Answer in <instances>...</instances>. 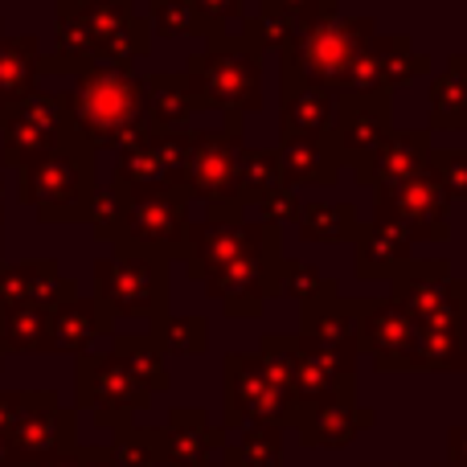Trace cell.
<instances>
[{
	"label": "cell",
	"mask_w": 467,
	"mask_h": 467,
	"mask_svg": "<svg viewBox=\"0 0 467 467\" xmlns=\"http://www.w3.org/2000/svg\"><path fill=\"white\" fill-rule=\"evenodd\" d=\"M111 353L136 373V381L148 394H169L172 378H169V361H164V348L156 345L152 332H128V337H111Z\"/></svg>",
	"instance_id": "cell-34"
},
{
	"label": "cell",
	"mask_w": 467,
	"mask_h": 467,
	"mask_svg": "<svg viewBox=\"0 0 467 467\" xmlns=\"http://www.w3.org/2000/svg\"><path fill=\"white\" fill-rule=\"evenodd\" d=\"M41 467H87V460H82V443L74 447V451H66V455H57V460H49V463H41Z\"/></svg>",
	"instance_id": "cell-52"
},
{
	"label": "cell",
	"mask_w": 467,
	"mask_h": 467,
	"mask_svg": "<svg viewBox=\"0 0 467 467\" xmlns=\"http://www.w3.org/2000/svg\"><path fill=\"white\" fill-rule=\"evenodd\" d=\"M431 74V54H419L410 33H378L369 46L357 54V62L345 70L332 95H394L410 87L414 78Z\"/></svg>",
	"instance_id": "cell-14"
},
{
	"label": "cell",
	"mask_w": 467,
	"mask_h": 467,
	"mask_svg": "<svg viewBox=\"0 0 467 467\" xmlns=\"http://www.w3.org/2000/svg\"><path fill=\"white\" fill-rule=\"evenodd\" d=\"M299 337L324 345L332 353L357 357L361 353V296H340V287L324 291L320 299L304 304L299 312Z\"/></svg>",
	"instance_id": "cell-24"
},
{
	"label": "cell",
	"mask_w": 467,
	"mask_h": 467,
	"mask_svg": "<svg viewBox=\"0 0 467 467\" xmlns=\"http://www.w3.org/2000/svg\"><path fill=\"white\" fill-rule=\"evenodd\" d=\"M185 78L205 111L258 115L263 111V49L246 33H213L202 54H189Z\"/></svg>",
	"instance_id": "cell-3"
},
{
	"label": "cell",
	"mask_w": 467,
	"mask_h": 467,
	"mask_svg": "<svg viewBox=\"0 0 467 467\" xmlns=\"http://www.w3.org/2000/svg\"><path fill=\"white\" fill-rule=\"evenodd\" d=\"M283 258L287 254H283V230H279L263 246L246 250L242 258H234L222 271H213L202 287L213 304L226 307V316H258L266 307V299L279 296Z\"/></svg>",
	"instance_id": "cell-13"
},
{
	"label": "cell",
	"mask_w": 467,
	"mask_h": 467,
	"mask_svg": "<svg viewBox=\"0 0 467 467\" xmlns=\"http://www.w3.org/2000/svg\"><path fill=\"white\" fill-rule=\"evenodd\" d=\"M299 213H304V202H299V193L296 189H275L271 197H263V202H258V218L266 222V226H287V222H296L299 226Z\"/></svg>",
	"instance_id": "cell-48"
},
{
	"label": "cell",
	"mask_w": 467,
	"mask_h": 467,
	"mask_svg": "<svg viewBox=\"0 0 467 467\" xmlns=\"http://www.w3.org/2000/svg\"><path fill=\"white\" fill-rule=\"evenodd\" d=\"M5 119H8V115H5V107H0V123H5Z\"/></svg>",
	"instance_id": "cell-57"
},
{
	"label": "cell",
	"mask_w": 467,
	"mask_h": 467,
	"mask_svg": "<svg viewBox=\"0 0 467 467\" xmlns=\"http://www.w3.org/2000/svg\"><path fill=\"white\" fill-rule=\"evenodd\" d=\"M373 37H378L373 16H345L337 0H316L299 21L296 46L279 57V70L337 90V82Z\"/></svg>",
	"instance_id": "cell-4"
},
{
	"label": "cell",
	"mask_w": 467,
	"mask_h": 467,
	"mask_svg": "<svg viewBox=\"0 0 467 467\" xmlns=\"http://www.w3.org/2000/svg\"><path fill=\"white\" fill-rule=\"evenodd\" d=\"M78 299V283L57 271L54 258H21V263H0V312L8 307H54Z\"/></svg>",
	"instance_id": "cell-21"
},
{
	"label": "cell",
	"mask_w": 467,
	"mask_h": 467,
	"mask_svg": "<svg viewBox=\"0 0 467 467\" xmlns=\"http://www.w3.org/2000/svg\"><path fill=\"white\" fill-rule=\"evenodd\" d=\"M226 455L238 467H283V431L246 427L238 443H226Z\"/></svg>",
	"instance_id": "cell-41"
},
{
	"label": "cell",
	"mask_w": 467,
	"mask_h": 467,
	"mask_svg": "<svg viewBox=\"0 0 467 467\" xmlns=\"http://www.w3.org/2000/svg\"><path fill=\"white\" fill-rule=\"evenodd\" d=\"M115 185H123L128 193H148V189H177L172 185L169 164L156 152V136L144 144H131L123 152H115Z\"/></svg>",
	"instance_id": "cell-37"
},
{
	"label": "cell",
	"mask_w": 467,
	"mask_h": 467,
	"mask_svg": "<svg viewBox=\"0 0 467 467\" xmlns=\"http://www.w3.org/2000/svg\"><path fill=\"white\" fill-rule=\"evenodd\" d=\"M82 460H87V467H119V460H115L111 447H99V443L82 447Z\"/></svg>",
	"instance_id": "cell-51"
},
{
	"label": "cell",
	"mask_w": 467,
	"mask_h": 467,
	"mask_svg": "<svg viewBox=\"0 0 467 467\" xmlns=\"http://www.w3.org/2000/svg\"><path fill=\"white\" fill-rule=\"evenodd\" d=\"M0 365H5V348H0Z\"/></svg>",
	"instance_id": "cell-58"
},
{
	"label": "cell",
	"mask_w": 467,
	"mask_h": 467,
	"mask_svg": "<svg viewBox=\"0 0 467 467\" xmlns=\"http://www.w3.org/2000/svg\"><path fill=\"white\" fill-rule=\"evenodd\" d=\"M148 5H152V0H148Z\"/></svg>",
	"instance_id": "cell-59"
},
{
	"label": "cell",
	"mask_w": 467,
	"mask_h": 467,
	"mask_svg": "<svg viewBox=\"0 0 467 467\" xmlns=\"http://www.w3.org/2000/svg\"><path fill=\"white\" fill-rule=\"evenodd\" d=\"M189 238H193V218H189V193L185 189H148V193H128V218L115 238L119 250H140L156 254L164 263H185Z\"/></svg>",
	"instance_id": "cell-9"
},
{
	"label": "cell",
	"mask_w": 467,
	"mask_h": 467,
	"mask_svg": "<svg viewBox=\"0 0 467 467\" xmlns=\"http://www.w3.org/2000/svg\"><path fill=\"white\" fill-rule=\"evenodd\" d=\"M373 222H386L410 242H447L451 238V193L435 172L410 177L373 193Z\"/></svg>",
	"instance_id": "cell-11"
},
{
	"label": "cell",
	"mask_w": 467,
	"mask_h": 467,
	"mask_svg": "<svg viewBox=\"0 0 467 467\" xmlns=\"http://www.w3.org/2000/svg\"><path fill=\"white\" fill-rule=\"evenodd\" d=\"M99 193V152L70 131L62 148L25 164L16 181V197L46 226H74L87 218Z\"/></svg>",
	"instance_id": "cell-2"
},
{
	"label": "cell",
	"mask_w": 467,
	"mask_h": 467,
	"mask_svg": "<svg viewBox=\"0 0 467 467\" xmlns=\"http://www.w3.org/2000/svg\"><path fill=\"white\" fill-rule=\"evenodd\" d=\"M431 172L443 181V189L451 193V202L455 197L467 202V148H435V156H431Z\"/></svg>",
	"instance_id": "cell-46"
},
{
	"label": "cell",
	"mask_w": 467,
	"mask_h": 467,
	"mask_svg": "<svg viewBox=\"0 0 467 467\" xmlns=\"http://www.w3.org/2000/svg\"><path fill=\"white\" fill-rule=\"evenodd\" d=\"M95 337H115V316L95 296H78L70 304L54 307V328H49V353L82 357Z\"/></svg>",
	"instance_id": "cell-28"
},
{
	"label": "cell",
	"mask_w": 467,
	"mask_h": 467,
	"mask_svg": "<svg viewBox=\"0 0 467 467\" xmlns=\"http://www.w3.org/2000/svg\"><path fill=\"white\" fill-rule=\"evenodd\" d=\"M41 57L46 54H41V41L33 33H16V37L5 33V41H0V107H5V115L33 95Z\"/></svg>",
	"instance_id": "cell-31"
},
{
	"label": "cell",
	"mask_w": 467,
	"mask_h": 467,
	"mask_svg": "<svg viewBox=\"0 0 467 467\" xmlns=\"http://www.w3.org/2000/svg\"><path fill=\"white\" fill-rule=\"evenodd\" d=\"M119 467H164V435L161 427H123L111 443Z\"/></svg>",
	"instance_id": "cell-40"
},
{
	"label": "cell",
	"mask_w": 467,
	"mask_h": 467,
	"mask_svg": "<svg viewBox=\"0 0 467 467\" xmlns=\"http://www.w3.org/2000/svg\"><path fill=\"white\" fill-rule=\"evenodd\" d=\"M21 406H25V389H0V439L13 443V427L21 419Z\"/></svg>",
	"instance_id": "cell-49"
},
{
	"label": "cell",
	"mask_w": 467,
	"mask_h": 467,
	"mask_svg": "<svg viewBox=\"0 0 467 467\" xmlns=\"http://www.w3.org/2000/svg\"><path fill=\"white\" fill-rule=\"evenodd\" d=\"M95 299L115 320L156 324L172 307V263L140 250H119L95 258Z\"/></svg>",
	"instance_id": "cell-5"
},
{
	"label": "cell",
	"mask_w": 467,
	"mask_h": 467,
	"mask_svg": "<svg viewBox=\"0 0 467 467\" xmlns=\"http://www.w3.org/2000/svg\"><path fill=\"white\" fill-rule=\"evenodd\" d=\"M87 21L95 33V57L103 66L131 70V62L152 49V21L136 16L131 0H87Z\"/></svg>",
	"instance_id": "cell-19"
},
{
	"label": "cell",
	"mask_w": 467,
	"mask_h": 467,
	"mask_svg": "<svg viewBox=\"0 0 467 467\" xmlns=\"http://www.w3.org/2000/svg\"><path fill=\"white\" fill-rule=\"evenodd\" d=\"M365 427H373V410L357 406V398H340V402H324L296 414V431L304 447H345Z\"/></svg>",
	"instance_id": "cell-29"
},
{
	"label": "cell",
	"mask_w": 467,
	"mask_h": 467,
	"mask_svg": "<svg viewBox=\"0 0 467 467\" xmlns=\"http://www.w3.org/2000/svg\"><path fill=\"white\" fill-rule=\"evenodd\" d=\"M431 156H435V144H431L427 128H394V136L381 144V152L369 156L361 169H353V177L361 189L378 193V189L402 185V181L431 172Z\"/></svg>",
	"instance_id": "cell-22"
},
{
	"label": "cell",
	"mask_w": 467,
	"mask_h": 467,
	"mask_svg": "<svg viewBox=\"0 0 467 467\" xmlns=\"http://www.w3.org/2000/svg\"><path fill=\"white\" fill-rule=\"evenodd\" d=\"M148 111H152V123L161 131H189L197 111H205L197 103L193 87H189L185 70L181 74H169V70H156L148 74Z\"/></svg>",
	"instance_id": "cell-33"
},
{
	"label": "cell",
	"mask_w": 467,
	"mask_h": 467,
	"mask_svg": "<svg viewBox=\"0 0 467 467\" xmlns=\"http://www.w3.org/2000/svg\"><path fill=\"white\" fill-rule=\"evenodd\" d=\"M299 348H296V414L312 410L324 402H340V398H353L357 386V357L332 353L324 345H312L296 332Z\"/></svg>",
	"instance_id": "cell-20"
},
{
	"label": "cell",
	"mask_w": 467,
	"mask_h": 467,
	"mask_svg": "<svg viewBox=\"0 0 467 467\" xmlns=\"http://www.w3.org/2000/svg\"><path fill=\"white\" fill-rule=\"evenodd\" d=\"M279 226L266 222H226V218H202L193 222V238H189V254H185V275L197 283H205L213 271H222L226 263L242 258L246 250L263 246L266 238H275Z\"/></svg>",
	"instance_id": "cell-18"
},
{
	"label": "cell",
	"mask_w": 467,
	"mask_h": 467,
	"mask_svg": "<svg viewBox=\"0 0 467 467\" xmlns=\"http://www.w3.org/2000/svg\"><path fill=\"white\" fill-rule=\"evenodd\" d=\"M213 467H238V463H234V460H230V455H226V451H222V460H213Z\"/></svg>",
	"instance_id": "cell-53"
},
{
	"label": "cell",
	"mask_w": 467,
	"mask_h": 467,
	"mask_svg": "<svg viewBox=\"0 0 467 467\" xmlns=\"http://www.w3.org/2000/svg\"><path fill=\"white\" fill-rule=\"evenodd\" d=\"M164 435V467H213V455L226 451V431L210 422L202 406H172Z\"/></svg>",
	"instance_id": "cell-25"
},
{
	"label": "cell",
	"mask_w": 467,
	"mask_h": 467,
	"mask_svg": "<svg viewBox=\"0 0 467 467\" xmlns=\"http://www.w3.org/2000/svg\"><path fill=\"white\" fill-rule=\"evenodd\" d=\"M0 213H5V177H0Z\"/></svg>",
	"instance_id": "cell-54"
},
{
	"label": "cell",
	"mask_w": 467,
	"mask_h": 467,
	"mask_svg": "<svg viewBox=\"0 0 467 467\" xmlns=\"http://www.w3.org/2000/svg\"><path fill=\"white\" fill-rule=\"evenodd\" d=\"M337 119V95L320 82L279 70V140H320Z\"/></svg>",
	"instance_id": "cell-23"
},
{
	"label": "cell",
	"mask_w": 467,
	"mask_h": 467,
	"mask_svg": "<svg viewBox=\"0 0 467 467\" xmlns=\"http://www.w3.org/2000/svg\"><path fill=\"white\" fill-rule=\"evenodd\" d=\"M414 263V242L386 222H365L353 242V275L361 283H394Z\"/></svg>",
	"instance_id": "cell-27"
},
{
	"label": "cell",
	"mask_w": 467,
	"mask_h": 467,
	"mask_svg": "<svg viewBox=\"0 0 467 467\" xmlns=\"http://www.w3.org/2000/svg\"><path fill=\"white\" fill-rule=\"evenodd\" d=\"M54 54L41 57V74H74L99 66L95 57V33L87 21V0H54Z\"/></svg>",
	"instance_id": "cell-26"
},
{
	"label": "cell",
	"mask_w": 467,
	"mask_h": 467,
	"mask_svg": "<svg viewBox=\"0 0 467 467\" xmlns=\"http://www.w3.org/2000/svg\"><path fill=\"white\" fill-rule=\"evenodd\" d=\"M365 222L357 218L353 202H307L299 213V238L316 246H337V242H357Z\"/></svg>",
	"instance_id": "cell-35"
},
{
	"label": "cell",
	"mask_w": 467,
	"mask_h": 467,
	"mask_svg": "<svg viewBox=\"0 0 467 467\" xmlns=\"http://www.w3.org/2000/svg\"><path fill=\"white\" fill-rule=\"evenodd\" d=\"M242 115H226V128H193L185 193L205 205V218H246L238 197V152H242Z\"/></svg>",
	"instance_id": "cell-6"
},
{
	"label": "cell",
	"mask_w": 467,
	"mask_h": 467,
	"mask_svg": "<svg viewBox=\"0 0 467 467\" xmlns=\"http://www.w3.org/2000/svg\"><path fill=\"white\" fill-rule=\"evenodd\" d=\"M337 287V279H328V275H320L312 263H304V258H283V275H279V296H291L299 299V307L312 304V299H320L324 291Z\"/></svg>",
	"instance_id": "cell-43"
},
{
	"label": "cell",
	"mask_w": 467,
	"mask_h": 467,
	"mask_svg": "<svg viewBox=\"0 0 467 467\" xmlns=\"http://www.w3.org/2000/svg\"><path fill=\"white\" fill-rule=\"evenodd\" d=\"M78 447V410L62 406L54 389H25L21 419L13 427V463L41 467Z\"/></svg>",
	"instance_id": "cell-15"
},
{
	"label": "cell",
	"mask_w": 467,
	"mask_h": 467,
	"mask_svg": "<svg viewBox=\"0 0 467 467\" xmlns=\"http://www.w3.org/2000/svg\"><path fill=\"white\" fill-rule=\"evenodd\" d=\"M316 0H263V8L258 13H266V16H279V21H291V25H299L307 16V8H312Z\"/></svg>",
	"instance_id": "cell-50"
},
{
	"label": "cell",
	"mask_w": 467,
	"mask_h": 467,
	"mask_svg": "<svg viewBox=\"0 0 467 467\" xmlns=\"http://www.w3.org/2000/svg\"><path fill=\"white\" fill-rule=\"evenodd\" d=\"M361 353L378 373L422 369V332L394 296H361Z\"/></svg>",
	"instance_id": "cell-16"
},
{
	"label": "cell",
	"mask_w": 467,
	"mask_h": 467,
	"mask_svg": "<svg viewBox=\"0 0 467 467\" xmlns=\"http://www.w3.org/2000/svg\"><path fill=\"white\" fill-rule=\"evenodd\" d=\"M54 312L46 307H8L0 312V348L13 357H49Z\"/></svg>",
	"instance_id": "cell-36"
},
{
	"label": "cell",
	"mask_w": 467,
	"mask_h": 467,
	"mask_svg": "<svg viewBox=\"0 0 467 467\" xmlns=\"http://www.w3.org/2000/svg\"><path fill=\"white\" fill-rule=\"evenodd\" d=\"M197 21H202V37L226 33V25L246 21V0H193Z\"/></svg>",
	"instance_id": "cell-47"
},
{
	"label": "cell",
	"mask_w": 467,
	"mask_h": 467,
	"mask_svg": "<svg viewBox=\"0 0 467 467\" xmlns=\"http://www.w3.org/2000/svg\"><path fill=\"white\" fill-rule=\"evenodd\" d=\"M222 414L230 431L296 427V394L263 369L258 353H230L222 361Z\"/></svg>",
	"instance_id": "cell-7"
},
{
	"label": "cell",
	"mask_w": 467,
	"mask_h": 467,
	"mask_svg": "<svg viewBox=\"0 0 467 467\" xmlns=\"http://www.w3.org/2000/svg\"><path fill=\"white\" fill-rule=\"evenodd\" d=\"M296 348H299V340L287 337V332H266V337L258 340V361H263V369L271 373L283 389H291V394H296Z\"/></svg>",
	"instance_id": "cell-44"
},
{
	"label": "cell",
	"mask_w": 467,
	"mask_h": 467,
	"mask_svg": "<svg viewBox=\"0 0 467 467\" xmlns=\"http://www.w3.org/2000/svg\"><path fill=\"white\" fill-rule=\"evenodd\" d=\"M70 136V107L66 95H49V90H33L21 107L8 111L0 123V164L21 172L25 164L49 156L54 148L66 144Z\"/></svg>",
	"instance_id": "cell-12"
},
{
	"label": "cell",
	"mask_w": 467,
	"mask_h": 467,
	"mask_svg": "<svg viewBox=\"0 0 467 467\" xmlns=\"http://www.w3.org/2000/svg\"><path fill=\"white\" fill-rule=\"evenodd\" d=\"M0 41H5V21H0Z\"/></svg>",
	"instance_id": "cell-56"
},
{
	"label": "cell",
	"mask_w": 467,
	"mask_h": 467,
	"mask_svg": "<svg viewBox=\"0 0 467 467\" xmlns=\"http://www.w3.org/2000/svg\"><path fill=\"white\" fill-rule=\"evenodd\" d=\"M123 218H128V189L123 185H99L95 202H90V210H87L82 222L95 230V238H103V242L115 246V238H119V230H123Z\"/></svg>",
	"instance_id": "cell-42"
},
{
	"label": "cell",
	"mask_w": 467,
	"mask_h": 467,
	"mask_svg": "<svg viewBox=\"0 0 467 467\" xmlns=\"http://www.w3.org/2000/svg\"><path fill=\"white\" fill-rule=\"evenodd\" d=\"M66 107H70V131L95 152H123L161 131L148 111V82L119 66L99 62L82 70L66 95Z\"/></svg>",
	"instance_id": "cell-1"
},
{
	"label": "cell",
	"mask_w": 467,
	"mask_h": 467,
	"mask_svg": "<svg viewBox=\"0 0 467 467\" xmlns=\"http://www.w3.org/2000/svg\"><path fill=\"white\" fill-rule=\"evenodd\" d=\"M467 128V54H451L427 87V131Z\"/></svg>",
	"instance_id": "cell-32"
},
{
	"label": "cell",
	"mask_w": 467,
	"mask_h": 467,
	"mask_svg": "<svg viewBox=\"0 0 467 467\" xmlns=\"http://www.w3.org/2000/svg\"><path fill=\"white\" fill-rule=\"evenodd\" d=\"M148 406H152V394L115 353L87 348L82 357H74V410L95 414V422L107 431H123L131 427V414Z\"/></svg>",
	"instance_id": "cell-10"
},
{
	"label": "cell",
	"mask_w": 467,
	"mask_h": 467,
	"mask_svg": "<svg viewBox=\"0 0 467 467\" xmlns=\"http://www.w3.org/2000/svg\"><path fill=\"white\" fill-rule=\"evenodd\" d=\"M152 337L164 348V357H202L210 348V320L197 312H185V316L169 312L152 324Z\"/></svg>",
	"instance_id": "cell-39"
},
{
	"label": "cell",
	"mask_w": 467,
	"mask_h": 467,
	"mask_svg": "<svg viewBox=\"0 0 467 467\" xmlns=\"http://www.w3.org/2000/svg\"><path fill=\"white\" fill-rule=\"evenodd\" d=\"M279 164H283V185L304 189V185H337L340 177V156L328 136L320 140H279Z\"/></svg>",
	"instance_id": "cell-30"
},
{
	"label": "cell",
	"mask_w": 467,
	"mask_h": 467,
	"mask_svg": "<svg viewBox=\"0 0 467 467\" xmlns=\"http://www.w3.org/2000/svg\"><path fill=\"white\" fill-rule=\"evenodd\" d=\"M275 189H283V164H279V148H246L238 152V197L242 205H254L263 197H271Z\"/></svg>",
	"instance_id": "cell-38"
},
{
	"label": "cell",
	"mask_w": 467,
	"mask_h": 467,
	"mask_svg": "<svg viewBox=\"0 0 467 467\" xmlns=\"http://www.w3.org/2000/svg\"><path fill=\"white\" fill-rule=\"evenodd\" d=\"M389 136H394V95L337 99V119H332L328 140L345 169H361L369 156L381 152Z\"/></svg>",
	"instance_id": "cell-17"
},
{
	"label": "cell",
	"mask_w": 467,
	"mask_h": 467,
	"mask_svg": "<svg viewBox=\"0 0 467 467\" xmlns=\"http://www.w3.org/2000/svg\"><path fill=\"white\" fill-rule=\"evenodd\" d=\"M0 246H5V213H0Z\"/></svg>",
	"instance_id": "cell-55"
},
{
	"label": "cell",
	"mask_w": 467,
	"mask_h": 467,
	"mask_svg": "<svg viewBox=\"0 0 467 467\" xmlns=\"http://www.w3.org/2000/svg\"><path fill=\"white\" fill-rule=\"evenodd\" d=\"M389 296L422 332H467V283L447 258H414L389 283Z\"/></svg>",
	"instance_id": "cell-8"
},
{
	"label": "cell",
	"mask_w": 467,
	"mask_h": 467,
	"mask_svg": "<svg viewBox=\"0 0 467 467\" xmlns=\"http://www.w3.org/2000/svg\"><path fill=\"white\" fill-rule=\"evenodd\" d=\"M148 21H152V33H161V37H185V33L202 37V21H197L193 0H152L148 5Z\"/></svg>",
	"instance_id": "cell-45"
}]
</instances>
